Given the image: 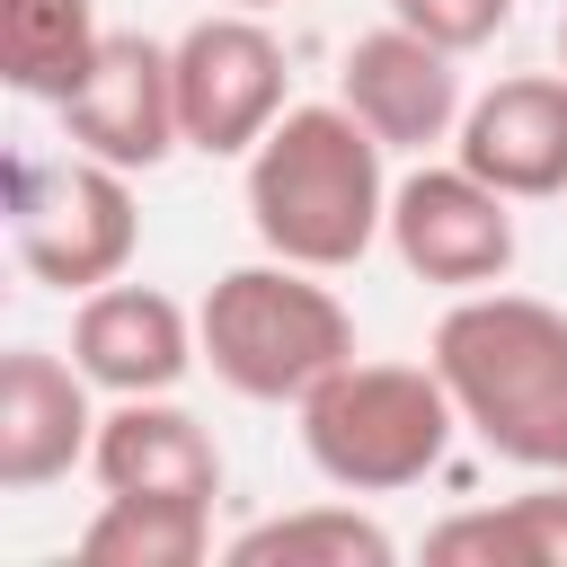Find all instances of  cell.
<instances>
[{"label": "cell", "instance_id": "1", "mask_svg": "<svg viewBox=\"0 0 567 567\" xmlns=\"http://www.w3.org/2000/svg\"><path fill=\"white\" fill-rule=\"evenodd\" d=\"M390 142L346 106V97H301L275 115V133L239 159V195H248V230L266 257L346 275L372 257V239L390 230Z\"/></svg>", "mask_w": 567, "mask_h": 567}, {"label": "cell", "instance_id": "2", "mask_svg": "<svg viewBox=\"0 0 567 567\" xmlns=\"http://www.w3.org/2000/svg\"><path fill=\"white\" fill-rule=\"evenodd\" d=\"M425 363L443 372L461 425L505 461V470H567V310L532 292H452L434 319Z\"/></svg>", "mask_w": 567, "mask_h": 567}, {"label": "cell", "instance_id": "3", "mask_svg": "<svg viewBox=\"0 0 567 567\" xmlns=\"http://www.w3.org/2000/svg\"><path fill=\"white\" fill-rule=\"evenodd\" d=\"M195 328H204L213 381L257 408H301L337 363H354V310L328 292L319 266H292V257H248L213 275V292L195 301Z\"/></svg>", "mask_w": 567, "mask_h": 567}, {"label": "cell", "instance_id": "4", "mask_svg": "<svg viewBox=\"0 0 567 567\" xmlns=\"http://www.w3.org/2000/svg\"><path fill=\"white\" fill-rule=\"evenodd\" d=\"M292 416H301L310 470L346 496H399V487L434 478L461 434V408L434 363H372V354L337 363Z\"/></svg>", "mask_w": 567, "mask_h": 567}, {"label": "cell", "instance_id": "5", "mask_svg": "<svg viewBox=\"0 0 567 567\" xmlns=\"http://www.w3.org/2000/svg\"><path fill=\"white\" fill-rule=\"evenodd\" d=\"M9 248L35 284H53L71 301L133 275V248H142L133 177L89 151H18L9 159Z\"/></svg>", "mask_w": 567, "mask_h": 567}, {"label": "cell", "instance_id": "6", "mask_svg": "<svg viewBox=\"0 0 567 567\" xmlns=\"http://www.w3.org/2000/svg\"><path fill=\"white\" fill-rule=\"evenodd\" d=\"M168 62H177V124H186V151H204V159H248L266 133H275V115L292 106L284 89H292V62H284V35L266 27V9H213V18H195L177 44H168Z\"/></svg>", "mask_w": 567, "mask_h": 567}, {"label": "cell", "instance_id": "7", "mask_svg": "<svg viewBox=\"0 0 567 567\" xmlns=\"http://www.w3.org/2000/svg\"><path fill=\"white\" fill-rule=\"evenodd\" d=\"M390 257L416 275V284H434V292H487V284H505L514 275V248H523V230H514V195H496L478 168H461V159H425V168H408L399 186H390Z\"/></svg>", "mask_w": 567, "mask_h": 567}, {"label": "cell", "instance_id": "8", "mask_svg": "<svg viewBox=\"0 0 567 567\" xmlns=\"http://www.w3.org/2000/svg\"><path fill=\"white\" fill-rule=\"evenodd\" d=\"M62 115V142L124 168V177H151L168 151H186V124H177V62L159 35H106L97 71L53 106Z\"/></svg>", "mask_w": 567, "mask_h": 567}, {"label": "cell", "instance_id": "9", "mask_svg": "<svg viewBox=\"0 0 567 567\" xmlns=\"http://www.w3.org/2000/svg\"><path fill=\"white\" fill-rule=\"evenodd\" d=\"M337 97H346L390 151H434V142H452V133H461V106H470L461 53L434 44V35H416V27H399V18H381V27H363V35L346 44Z\"/></svg>", "mask_w": 567, "mask_h": 567}, {"label": "cell", "instance_id": "10", "mask_svg": "<svg viewBox=\"0 0 567 567\" xmlns=\"http://www.w3.org/2000/svg\"><path fill=\"white\" fill-rule=\"evenodd\" d=\"M71 363L106 399H159V390H177L204 363V328H195V310L177 292L115 275V284L80 292V310H71Z\"/></svg>", "mask_w": 567, "mask_h": 567}, {"label": "cell", "instance_id": "11", "mask_svg": "<svg viewBox=\"0 0 567 567\" xmlns=\"http://www.w3.org/2000/svg\"><path fill=\"white\" fill-rule=\"evenodd\" d=\"M106 390L53 354V346H9L0 354V487L9 496H35L53 478H71L89 452H97V408Z\"/></svg>", "mask_w": 567, "mask_h": 567}, {"label": "cell", "instance_id": "12", "mask_svg": "<svg viewBox=\"0 0 567 567\" xmlns=\"http://www.w3.org/2000/svg\"><path fill=\"white\" fill-rule=\"evenodd\" d=\"M452 159L514 204L567 195V71H505L496 89H478L461 106Z\"/></svg>", "mask_w": 567, "mask_h": 567}, {"label": "cell", "instance_id": "13", "mask_svg": "<svg viewBox=\"0 0 567 567\" xmlns=\"http://www.w3.org/2000/svg\"><path fill=\"white\" fill-rule=\"evenodd\" d=\"M106 496H186L213 505L221 496V443L195 408H177V390L159 399H115L97 416V452H89Z\"/></svg>", "mask_w": 567, "mask_h": 567}, {"label": "cell", "instance_id": "14", "mask_svg": "<svg viewBox=\"0 0 567 567\" xmlns=\"http://www.w3.org/2000/svg\"><path fill=\"white\" fill-rule=\"evenodd\" d=\"M106 53L97 0H0V80L35 106H62Z\"/></svg>", "mask_w": 567, "mask_h": 567}, {"label": "cell", "instance_id": "15", "mask_svg": "<svg viewBox=\"0 0 567 567\" xmlns=\"http://www.w3.org/2000/svg\"><path fill=\"white\" fill-rule=\"evenodd\" d=\"M221 558L230 567H390L399 540L363 505H292V514H266V523L230 532Z\"/></svg>", "mask_w": 567, "mask_h": 567}, {"label": "cell", "instance_id": "16", "mask_svg": "<svg viewBox=\"0 0 567 567\" xmlns=\"http://www.w3.org/2000/svg\"><path fill=\"white\" fill-rule=\"evenodd\" d=\"M80 567H204L213 558V505L186 496H97L80 523Z\"/></svg>", "mask_w": 567, "mask_h": 567}, {"label": "cell", "instance_id": "17", "mask_svg": "<svg viewBox=\"0 0 567 567\" xmlns=\"http://www.w3.org/2000/svg\"><path fill=\"white\" fill-rule=\"evenodd\" d=\"M514 567H567V470H540L523 496L496 505Z\"/></svg>", "mask_w": 567, "mask_h": 567}, {"label": "cell", "instance_id": "18", "mask_svg": "<svg viewBox=\"0 0 567 567\" xmlns=\"http://www.w3.org/2000/svg\"><path fill=\"white\" fill-rule=\"evenodd\" d=\"M390 18L452 44V53H478V44H496L514 27V0H390Z\"/></svg>", "mask_w": 567, "mask_h": 567}, {"label": "cell", "instance_id": "19", "mask_svg": "<svg viewBox=\"0 0 567 567\" xmlns=\"http://www.w3.org/2000/svg\"><path fill=\"white\" fill-rule=\"evenodd\" d=\"M425 558H434V567H514V549H505V523H496V505H470V514L434 523V532H425Z\"/></svg>", "mask_w": 567, "mask_h": 567}, {"label": "cell", "instance_id": "20", "mask_svg": "<svg viewBox=\"0 0 567 567\" xmlns=\"http://www.w3.org/2000/svg\"><path fill=\"white\" fill-rule=\"evenodd\" d=\"M558 71H567V18H558Z\"/></svg>", "mask_w": 567, "mask_h": 567}, {"label": "cell", "instance_id": "21", "mask_svg": "<svg viewBox=\"0 0 567 567\" xmlns=\"http://www.w3.org/2000/svg\"><path fill=\"white\" fill-rule=\"evenodd\" d=\"M230 9H284V0H230Z\"/></svg>", "mask_w": 567, "mask_h": 567}]
</instances>
